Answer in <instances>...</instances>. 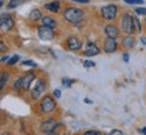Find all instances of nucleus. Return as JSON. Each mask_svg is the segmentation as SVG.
Segmentation results:
<instances>
[{
  "label": "nucleus",
  "mask_w": 146,
  "mask_h": 135,
  "mask_svg": "<svg viewBox=\"0 0 146 135\" xmlns=\"http://www.w3.org/2000/svg\"><path fill=\"white\" fill-rule=\"evenodd\" d=\"M84 12L80 8H74V7H68L64 11V19L72 24H77L83 21Z\"/></svg>",
  "instance_id": "obj_1"
},
{
  "label": "nucleus",
  "mask_w": 146,
  "mask_h": 135,
  "mask_svg": "<svg viewBox=\"0 0 146 135\" xmlns=\"http://www.w3.org/2000/svg\"><path fill=\"white\" fill-rule=\"evenodd\" d=\"M122 30L125 32H127V34H133V32L135 31V24H134V18L127 12V14H125L123 15V18H122Z\"/></svg>",
  "instance_id": "obj_2"
},
{
  "label": "nucleus",
  "mask_w": 146,
  "mask_h": 135,
  "mask_svg": "<svg viewBox=\"0 0 146 135\" xmlns=\"http://www.w3.org/2000/svg\"><path fill=\"white\" fill-rule=\"evenodd\" d=\"M102 15H103V18L106 21H114L116 18V15H118V7L112 4L104 5L102 8Z\"/></svg>",
  "instance_id": "obj_3"
},
{
  "label": "nucleus",
  "mask_w": 146,
  "mask_h": 135,
  "mask_svg": "<svg viewBox=\"0 0 146 135\" xmlns=\"http://www.w3.org/2000/svg\"><path fill=\"white\" fill-rule=\"evenodd\" d=\"M38 36L41 38L42 41H50L54 38V31H53L52 27H47L42 24L39 28H38Z\"/></svg>",
  "instance_id": "obj_4"
},
{
  "label": "nucleus",
  "mask_w": 146,
  "mask_h": 135,
  "mask_svg": "<svg viewBox=\"0 0 146 135\" xmlns=\"http://www.w3.org/2000/svg\"><path fill=\"white\" fill-rule=\"evenodd\" d=\"M54 108H56V101L50 96H45L41 101V109L46 114H50L52 111H54Z\"/></svg>",
  "instance_id": "obj_5"
},
{
  "label": "nucleus",
  "mask_w": 146,
  "mask_h": 135,
  "mask_svg": "<svg viewBox=\"0 0 146 135\" xmlns=\"http://www.w3.org/2000/svg\"><path fill=\"white\" fill-rule=\"evenodd\" d=\"M12 27H14V19H12V16L7 15V14H3L1 19H0V28H1V31H10Z\"/></svg>",
  "instance_id": "obj_6"
},
{
  "label": "nucleus",
  "mask_w": 146,
  "mask_h": 135,
  "mask_svg": "<svg viewBox=\"0 0 146 135\" xmlns=\"http://www.w3.org/2000/svg\"><path fill=\"white\" fill-rule=\"evenodd\" d=\"M100 53V50L98 49L96 45H94L92 42H88L87 45H85V50H84V54L87 56V57H92V56H98Z\"/></svg>",
  "instance_id": "obj_7"
},
{
  "label": "nucleus",
  "mask_w": 146,
  "mask_h": 135,
  "mask_svg": "<svg viewBox=\"0 0 146 135\" xmlns=\"http://www.w3.org/2000/svg\"><path fill=\"white\" fill-rule=\"evenodd\" d=\"M104 32L108 38L116 39V38L119 36V30H118V27L115 26V24H107V26L104 27Z\"/></svg>",
  "instance_id": "obj_8"
},
{
  "label": "nucleus",
  "mask_w": 146,
  "mask_h": 135,
  "mask_svg": "<svg viewBox=\"0 0 146 135\" xmlns=\"http://www.w3.org/2000/svg\"><path fill=\"white\" fill-rule=\"evenodd\" d=\"M57 126H58V123L56 122V120H53V119L46 120V122H43V123H42V131H43L45 134L53 132V130H54Z\"/></svg>",
  "instance_id": "obj_9"
},
{
  "label": "nucleus",
  "mask_w": 146,
  "mask_h": 135,
  "mask_svg": "<svg viewBox=\"0 0 146 135\" xmlns=\"http://www.w3.org/2000/svg\"><path fill=\"white\" fill-rule=\"evenodd\" d=\"M66 45H68L69 50H78L81 47V41L76 36H69L68 41H66Z\"/></svg>",
  "instance_id": "obj_10"
},
{
  "label": "nucleus",
  "mask_w": 146,
  "mask_h": 135,
  "mask_svg": "<svg viewBox=\"0 0 146 135\" xmlns=\"http://www.w3.org/2000/svg\"><path fill=\"white\" fill-rule=\"evenodd\" d=\"M118 47V43L114 38H107V41L104 42V52L106 53H114Z\"/></svg>",
  "instance_id": "obj_11"
},
{
  "label": "nucleus",
  "mask_w": 146,
  "mask_h": 135,
  "mask_svg": "<svg viewBox=\"0 0 146 135\" xmlns=\"http://www.w3.org/2000/svg\"><path fill=\"white\" fill-rule=\"evenodd\" d=\"M43 91H45V83L42 80H38L35 88L33 89V99H38V96L43 93Z\"/></svg>",
  "instance_id": "obj_12"
},
{
  "label": "nucleus",
  "mask_w": 146,
  "mask_h": 135,
  "mask_svg": "<svg viewBox=\"0 0 146 135\" xmlns=\"http://www.w3.org/2000/svg\"><path fill=\"white\" fill-rule=\"evenodd\" d=\"M34 78H35V74H34L33 72L27 73L26 76L23 77V88H25V89L30 88V85H31V83L34 81Z\"/></svg>",
  "instance_id": "obj_13"
},
{
  "label": "nucleus",
  "mask_w": 146,
  "mask_h": 135,
  "mask_svg": "<svg viewBox=\"0 0 146 135\" xmlns=\"http://www.w3.org/2000/svg\"><path fill=\"white\" fill-rule=\"evenodd\" d=\"M60 7H61L60 1H52V3L45 4V10L50 11V12H58V11H60Z\"/></svg>",
  "instance_id": "obj_14"
},
{
  "label": "nucleus",
  "mask_w": 146,
  "mask_h": 135,
  "mask_svg": "<svg viewBox=\"0 0 146 135\" xmlns=\"http://www.w3.org/2000/svg\"><path fill=\"white\" fill-rule=\"evenodd\" d=\"M42 24H43V26H47V27H52V28H54V27L57 26L56 21H54L53 18H50V16H45V18H42Z\"/></svg>",
  "instance_id": "obj_15"
},
{
  "label": "nucleus",
  "mask_w": 146,
  "mask_h": 135,
  "mask_svg": "<svg viewBox=\"0 0 146 135\" xmlns=\"http://www.w3.org/2000/svg\"><path fill=\"white\" fill-rule=\"evenodd\" d=\"M29 19L33 22L35 21H39V19H42V14L39 10H33L31 12H30V15H29Z\"/></svg>",
  "instance_id": "obj_16"
},
{
  "label": "nucleus",
  "mask_w": 146,
  "mask_h": 135,
  "mask_svg": "<svg viewBox=\"0 0 146 135\" xmlns=\"http://www.w3.org/2000/svg\"><path fill=\"white\" fill-rule=\"evenodd\" d=\"M122 45L126 47V49H130V47L134 46V38L133 36H126L125 39H123V42H122Z\"/></svg>",
  "instance_id": "obj_17"
},
{
  "label": "nucleus",
  "mask_w": 146,
  "mask_h": 135,
  "mask_svg": "<svg viewBox=\"0 0 146 135\" xmlns=\"http://www.w3.org/2000/svg\"><path fill=\"white\" fill-rule=\"evenodd\" d=\"M8 78H10V76H8V73H7V72H3V73H1V80H0V88H4V85L7 84Z\"/></svg>",
  "instance_id": "obj_18"
},
{
  "label": "nucleus",
  "mask_w": 146,
  "mask_h": 135,
  "mask_svg": "<svg viewBox=\"0 0 146 135\" xmlns=\"http://www.w3.org/2000/svg\"><path fill=\"white\" fill-rule=\"evenodd\" d=\"M23 88V78H18L14 83V89H21Z\"/></svg>",
  "instance_id": "obj_19"
},
{
  "label": "nucleus",
  "mask_w": 146,
  "mask_h": 135,
  "mask_svg": "<svg viewBox=\"0 0 146 135\" xmlns=\"http://www.w3.org/2000/svg\"><path fill=\"white\" fill-rule=\"evenodd\" d=\"M18 61H19V56H18V54H15V56H12V57L10 58V61H8V65H15Z\"/></svg>",
  "instance_id": "obj_20"
},
{
  "label": "nucleus",
  "mask_w": 146,
  "mask_h": 135,
  "mask_svg": "<svg viewBox=\"0 0 146 135\" xmlns=\"http://www.w3.org/2000/svg\"><path fill=\"white\" fill-rule=\"evenodd\" d=\"M134 24H135L137 30L141 32L142 31V26H141V22H139V19H138V18H134Z\"/></svg>",
  "instance_id": "obj_21"
},
{
  "label": "nucleus",
  "mask_w": 146,
  "mask_h": 135,
  "mask_svg": "<svg viewBox=\"0 0 146 135\" xmlns=\"http://www.w3.org/2000/svg\"><path fill=\"white\" fill-rule=\"evenodd\" d=\"M127 4H143V0H125Z\"/></svg>",
  "instance_id": "obj_22"
},
{
  "label": "nucleus",
  "mask_w": 146,
  "mask_h": 135,
  "mask_svg": "<svg viewBox=\"0 0 146 135\" xmlns=\"http://www.w3.org/2000/svg\"><path fill=\"white\" fill-rule=\"evenodd\" d=\"M137 15H146V8H135Z\"/></svg>",
  "instance_id": "obj_23"
},
{
  "label": "nucleus",
  "mask_w": 146,
  "mask_h": 135,
  "mask_svg": "<svg viewBox=\"0 0 146 135\" xmlns=\"http://www.w3.org/2000/svg\"><path fill=\"white\" fill-rule=\"evenodd\" d=\"M62 83H64V87H65V88H69V87L72 85V81H70V80H68V78H64Z\"/></svg>",
  "instance_id": "obj_24"
},
{
  "label": "nucleus",
  "mask_w": 146,
  "mask_h": 135,
  "mask_svg": "<svg viewBox=\"0 0 146 135\" xmlns=\"http://www.w3.org/2000/svg\"><path fill=\"white\" fill-rule=\"evenodd\" d=\"M23 65H26V66H33V68H36V64L34 61H25Z\"/></svg>",
  "instance_id": "obj_25"
},
{
  "label": "nucleus",
  "mask_w": 146,
  "mask_h": 135,
  "mask_svg": "<svg viewBox=\"0 0 146 135\" xmlns=\"http://www.w3.org/2000/svg\"><path fill=\"white\" fill-rule=\"evenodd\" d=\"M83 65L85 68H92V66H95V62H92V61H84Z\"/></svg>",
  "instance_id": "obj_26"
},
{
  "label": "nucleus",
  "mask_w": 146,
  "mask_h": 135,
  "mask_svg": "<svg viewBox=\"0 0 146 135\" xmlns=\"http://www.w3.org/2000/svg\"><path fill=\"white\" fill-rule=\"evenodd\" d=\"M108 135H123V134H122V131H119V130H114V131H111Z\"/></svg>",
  "instance_id": "obj_27"
},
{
  "label": "nucleus",
  "mask_w": 146,
  "mask_h": 135,
  "mask_svg": "<svg viewBox=\"0 0 146 135\" xmlns=\"http://www.w3.org/2000/svg\"><path fill=\"white\" fill-rule=\"evenodd\" d=\"M0 50H1L3 53L7 52V49H5V45H4V42H3V41L0 42Z\"/></svg>",
  "instance_id": "obj_28"
},
{
  "label": "nucleus",
  "mask_w": 146,
  "mask_h": 135,
  "mask_svg": "<svg viewBox=\"0 0 146 135\" xmlns=\"http://www.w3.org/2000/svg\"><path fill=\"white\" fill-rule=\"evenodd\" d=\"M54 96H56V97H61V91H60V89H56V91H54Z\"/></svg>",
  "instance_id": "obj_29"
},
{
  "label": "nucleus",
  "mask_w": 146,
  "mask_h": 135,
  "mask_svg": "<svg viewBox=\"0 0 146 135\" xmlns=\"http://www.w3.org/2000/svg\"><path fill=\"white\" fill-rule=\"evenodd\" d=\"M96 134H98L96 131H87V132H84L83 135H96Z\"/></svg>",
  "instance_id": "obj_30"
},
{
  "label": "nucleus",
  "mask_w": 146,
  "mask_h": 135,
  "mask_svg": "<svg viewBox=\"0 0 146 135\" xmlns=\"http://www.w3.org/2000/svg\"><path fill=\"white\" fill-rule=\"evenodd\" d=\"M8 61H10V58L5 57V56H4L3 58H1V62H3V64H8Z\"/></svg>",
  "instance_id": "obj_31"
},
{
  "label": "nucleus",
  "mask_w": 146,
  "mask_h": 135,
  "mask_svg": "<svg viewBox=\"0 0 146 135\" xmlns=\"http://www.w3.org/2000/svg\"><path fill=\"white\" fill-rule=\"evenodd\" d=\"M72 1H76V3H84V4H85V3H88L89 0H72Z\"/></svg>",
  "instance_id": "obj_32"
},
{
  "label": "nucleus",
  "mask_w": 146,
  "mask_h": 135,
  "mask_svg": "<svg viewBox=\"0 0 146 135\" xmlns=\"http://www.w3.org/2000/svg\"><path fill=\"white\" fill-rule=\"evenodd\" d=\"M123 61H125V62H129V54H123Z\"/></svg>",
  "instance_id": "obj_33"
},
{
  "label": "nucleus",
  "mask_w": 146,
  "mask_h": 135,
  "mask_svg": "<svg viewBox=\"0 0 146 135\" xmlns=\"http://www.w3.org/2000/svg\"><path fill=\"white\" fill-rule=\"evenodd\" d=\"M11 1H15V3H18V4H22V3H25L26 0H11Z\"/></svg>",
  "instance_id": "obj_34"
},
{
  "label": "nucleus",
  "mask_w": 146,
  "mask_h": 135,
  "mask_svg": "<svg viewBox=\"0 0 146 135\" xmlns=\"http://www.w3.org/2000/svg\"><path fill=\"white\" fill-rule=\"evenodd\" d=\"M141 41H142V43H143V45H146V38H141Z\"/></svg>",
  "instance_id": "obj_35"
},
{
  "label": "nucleus",
  "mask_w": 146,
  "mask_h": 135,
  "mask_svg": "<svg viewBox=\"0 0 146 135\" xmlns=\"http://www.w3.org/2000/svg\"><path fill=\"white\" fill-rule=\"evenodd\" d=\"M142 132H143V134L146 135V128H142Z\"/></svg>",
  "instance_id": "obj_36"
},
{
  "label": "nucleus",
  "mask_w": 146,
  "mask_h": 135,
  "mask_svg": "<svg viewBox=\"0 0 146 135\" xmlns=\"http://www.w3.org/2000/svg\"><path fill=\"white\" fill-rule=\"evenodd\" d=\"M46 135H57V134H54V132H49V134H46Z\"/></svg>",
  "instance_id": "obj_37"
},
{
  "label": "nucleus",
  "mask_w": 146,
  "mask_h": 135,
  "mask_svg": "<svg viewBox=\"0 0 146 135\" xmlns=\"http://www.w3.org/2000/svg\"><path fill=\"white\" fill-rule=\"evenodd\" d=\"M1 135H10V134H1Z\"/></svg>",
  "instance_id": "obj_38"
},
{
  "label": "nucleus",
  "mask_w": 146,
  "mask_h": 135,
  "mask_svg": "<svg viewBox=\"0 0 146 135\" xmlns=\"http://www.w3.org/2000/svg\"><path fill=\"white\" fill-rule=\"evenodd\" d=\"M96 135H99V134H96Z\"/></svg>",
  "instance_id": "obj_39"
}]
</instances>
